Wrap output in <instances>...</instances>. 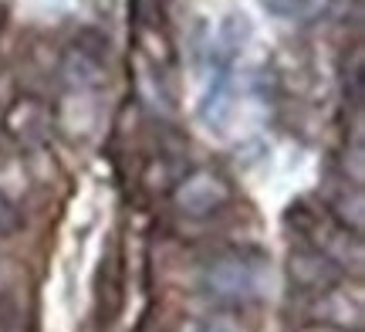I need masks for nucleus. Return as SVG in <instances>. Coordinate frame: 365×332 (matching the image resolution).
Returning <instances> with one entry per match:
<instances>
[{
    "label": "nucleus",
    "mask_w": 365,
    "mask_h": 332,
    "mask_svg": "<svg viewBox=\"0 0 365 332\" xmlns=\"http://www.w3.org/2000/svg\"><path fill=\"white\" fill-rule=\"evenodd\" d=\"M234 200V186L213 166H196L173 186V207L182 217H213Z\"/></svg>",
    "instance_id": "obj_1"
},
{
    "label": "nucleus",
    "mask_w": 365,
    "mask_h": 332,
    "mask_svg": "<svg viewBox=\"0 0 365 332\" xmlns=\"http://www.w3.org/2000/svg\"><path fill=\"white\" fill-rule=\"evenodd\" d=\"M203 288L220 302L240 306L257 295V268L240 254H223L203 268Z\"/></svg>",
    "instance_id": "obj_2"
},
{
    "label": "nucleus",
    "mask_w": 365,
    "mask_h": 332,
    "mask_svg": "<svg viewBox=\"0 0 365 332\" xmlns=\"http://www.w3.org/2000/svg\"><path fill=\"white\" fill-rule=\"evenodd\" d=\"M51 129H54L51 106L44 99H38V95H17L7 106V112H4V133L24 149L44 146L51 139Z\"/></svg>",
    "instance_id": "obj_3"
},
{
    "label": "nucleus",
    "mask_w": 365,
    "mask_h": 332,
    "mask_svg": "<svg viewBox=\"0 0 365 332\" xmlns=\"http://www.w3.org/2000/svg\"><path fill=\"white\" fill-rule=\"evenodd\" d=\"M304 234H308V241H312V248H318L322 254H328L335 265L341 268V271H362V234H355V231H349L345 224H339L331 213H314L312 224L304 227Z\"/></svg>",
    "instance_id": "obj_4"
},
{
    "label": "nucleus",
    "mask_w": 365,
    "mask_h": 332,
    "mask_svg": "<svg viewBox=\"0 0 365 332\" xmlns=\"http://www.w3.org/2000/svg\"><path fill=\"white\" fill-rule=\"evenodd\" d=\"M287 275H291V281H294L298 288H304V292H312V295L325 292V288H335V285H341V278H345V271H341L328 254L312 248V244L294 248V251L287 254Z\"/></svg>",
    "instance_id": "obj_5"
},
{
    "label": "nucleus",
    "mask_w": 365,
    "mask_h": 332,
    "mask_svg": "<svg viewBox=\"0 0 365 332\" xmlns=\"http://www.w3.org/2000/svg\"><path fill=\"white\" fill-rule=\"evenodd\" d=\"M61 79H65L68 92H98L105 81H108V68L95 51L88 48H68L61 54Z\"/></svg>",
    "instance_id": "obj_6"
},
{
    "label": "nucleus",
    "mask_w": 365,
    "mask_h": 332,
    "mask_svg": "<svg viewBox=\"0 0 365 332\" xmlns=\"http://www.w3.org/2000/svg\"><path fill=\"white\" fill-rule=\"evenodd\" d=\"M312 322H328V326H339L349 332H362V302L352 298L349 292L325 288V292L314 295L312 302Z\"/></svg>",
    "instance_id": "obj_7"
},
{
    "label": "nucleus",
    "mask_w": 365,
    "mask_h": 332,
    "mask_svg": "<svg viewBox=\"0 0 365 332\" xmlns=\"http://www.w3.org/2000/svg\"><path fill=\"white\" fill-rule=\"evenodd\" d=\"M54 122L71 139H85L91 133V126H95V99H91V92H68Z\"/></svg>",
    "instance_id": "obj_8"
},
{
    "label": "nucleus",
    "mask_w": 365,
    "mask_h": 332,
    "mask_svg": "<svg viewBox=\"0 0 365 332\" xmlns=\"http://www.w3.org/2000/svg\"><path fill=\"white\" fill-rule=\"evenodd\" d=\"M365 203H362V190H359V183H352V190L345 186V193H341L339 200H331V217L339 221V224H345L349 231H355V234H362V224H365Z\"/></svg>",
    "instance_id": "obj_9"
},
{
    "label": "nucleus",
    "mask_w": 365,
    "mask_h": 332,
    "mask_svg": "<svg viewBox=\"0 0 365 332\" xmlns=\"http://www.w3.org/2000/svg\"><path fill=\"white\" fill-rule=\"evenodd\" d=\"M24 227V213L4 190H0V238H14Z\"/></svg>",
    "instance_id": "obj_10"
},
{
    "label": "nucleus",
    "mask_w": 365,
    "mask_h": 332,
    "mask_svg": "<svg viewBox=\"0 0 365 332\" xmlns=\"http://www.w3.org/2000/svg\"><path fill=\"white\" fill-rule=\"evenodd\" d=\"M203 332H247V329L237 319H230V316H220V319H210L207 326H203Z\"/></svg>",
    "instance_id": "obj_11"
},
{
    "label": "nucleus",
    "mask_w": 365,
    "mask_h": 332,
    "mask_svg": "<svg viewBox=\"0 0 365 332\" xmlns=\"http://www.w3.org/2000/svg\"><path fill=\"white\" fill-rule=\"evenodd\" d=\"M274 14H281V17H294V14L304 7V0H264Z\"/></svg>",
    "instance_id": "obj_12"
},
{
    "label": "nucleus",
    "mask_w": 365,
    "mask_h": 332,
    "mask_svg": "<svg viewBox=\"0 0 365 332\" xmlns=\"http://www.w3.org/2000/svg\"><path fill=\"white\" fill-rule=\"evenodd\" d=\"M298 332H349V329H339V326H328V322H308V326H301Z\"/></svg>",
    "instance_id": "obj_13"
}]
</instances>
